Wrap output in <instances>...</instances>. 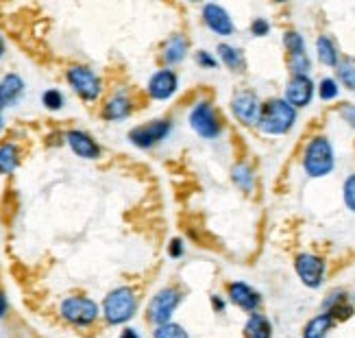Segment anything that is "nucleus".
Returning a JSON list of instances; mask_svg holds the SVG:
<instances>
[{"label": "nucleus", "instance_id": "f257e3e1", "mask_svg": "<svg viewBox=\"0 0 355 338\" xmlns=\"http://www.w3.org/2000/svg\"><path fill=\"white\" fill-rule=\"evenodd\" d=\"M107 326H125L137 312V293L131 286H116L105 295L101 305Z\"/></svg>", "mask_w": 355, "mask_h": 338}, {"label": "nucleus", "instance_id": "f03ea898", "mask_svg": "<svg viewBox=\"0 0 355 338\" xmlns=\"http://www.w3.org/2000/svg\"><path fill=\"white\" fill-rule=\"evenodd\" d=\"M336 168V153L325 135H314L303 151V171L307 177H327Z\"/></svg>", "mask_w": 355, "mask_h": 338}, {"label": "nucleus", "instance_id": "7ed1b4c3", "mask_svg": "<svg viewBox=\"0 0 355 338\" xmlns=\"http://www.w3.org/2000/svg\"><path fill=\"white\" fill-rule=\"evenodd\" d=\"M297 122V110L286 99H272L261 107L257 127L266 135H286Z\"/></svg>", "mask_w": 355, "mask_h": 338}, {"label": "nucleus", "instance_id": "20e7f679", "mask_svg": "<svg viewBox=\"0 0 355 338\" xmlns=\"http://www.w3.org/2000/svg\"><path fill=\"white\" fill-rule=\"evenodd\" d=\"M101 314V305L87 295H70L59 303V316L72 328H92Z\"/></svg>", "mask_w": 355, "mask_h": 338}, {"label": "nucleus", "instance_id": "39448f33", "mask_svg": "<svg viewBox=\"0 0 355 338\" xmlns=\"http://www.w3.org/2000/svg\"><path fill=\"white\" fill-rule=\"evenodd\" d=\"M181 301H183V293L177 286H166V288L157 290V293L150 297L148 308H146L148 323H153L155 328L171 323L173 314L177 312Z\"/></svg>", "mask_w": 355, "mask_h": 338}, {"label": "nucleus", "instance_id": "423d86ee", "mask_svg": "<svg viewBox=\"0 0 355 338\" xmlns=\"http://www.w3.org/2000/svg\"><path fill=\"white\" fill-rule=\"evenodd\" d=\"M66 81L85 103H94L103 94V79L87 66H70L66 70Z\"/></svg>", "mask_w": 355, "mask_h": 338}, {"label": "nucleus", "instance_id": "0eeeda50", "mask_svg": "<svg viewBox=\"0 0 355 338\" xmlns=\"http://www.w3.org/2000/svg\"><path fill=\"white\" fill-rule=\"evenodd\" d=\"M173 131V120L171 118H157L144 122V125H137L129 131V142L137 149H153L159 142H164Z\"/></svg>", "mask_w": 355, "mask_h": 338}, {"label": "nucleus", "instance_id": "6e6552de", "mask_svg": "<svg viewBox=\"0 0 355 338\" xmlns=\"http://www.w3.org/2000/svg\"><path fill=\"white\" fill-rule=\"evenodd\" d=\"M190 127L192 131L203 137V140H214V137H218L220 131H223V122L218 118V114H216L214 105L209 101H200L192 107L190 112Z\"/></svg>", "mask_w": 355, "mask_h": 338}, {"label": "nucleus", "instance_id": "1a4fd4ad", "mask_svg": "<svg viewBox=\"0 0 355 338\" xmlns=\"http://www.w3.org/2000/svg\"><path fill=\"white\" fill-rule=\"evenodd\" d=\"M284 44L288 51V66L292 70V76H310L312 61L305 49V40L299 31H288L284 35Z\"/></svg>", "mask_w": 355, "mask_h": 338}, {"label": "nucleus", "instance_id": "9d476101", "mask_svg": "<svg viewBox=\"0 0 355 338\" xmlns=\"http://www.w3.org/2000/svg\"><path fill=\"white\" fill-rule=\"evenodd\" d=\"M295 271L299 275V280L307 288H320L325 282L327 273V262L316 253H299L295 257Z\"/></svg>", "mask_w": 355, "mask_h": 338}, {"label": "nucleus", "instance_id": "9b49d317", "mask_svg": "<svg viewBox=\"0 0 355 338\" xmlns=\"http://www.w3.org/2000/svg\"><path fill=\"white\" fill-rule=\"evenodd\" d=\"M261 107L264 105H261L259 96L251 90H240L234 94V99H231V112H234L238 122H242L246 127L257 125L261 116Z\"/></svg>", "mask_w": 355, "mask_h": 338}, {"label": "nucleus", "instance_id": "f8f14e48", "mask_svg": "<svg viewBox=\"0 0 355 338\" xmlns=\"http://www.w3.org/2000/svg\"><path fill=\"white\" fill-rule=\"evenodd\" d=\"M227 297L229 301L236 305V308L244 310V312H259V305H261V295L253 286H249L246 282H231L227 288Z\"/></svg>", "mask_w": 355, "mask_h": 338}, {"label": "nucleus", "instance_id": "ddd939ff", "mask_svg": "<svg viewBox=\"0 0 355 338\" xmlns=\"http://www.w3.org/2000/svg\"><path fill=\"white\" fill-rule=\"evenodd\" d=\"M179 87V76L175 70L171 68H164V70H157L155 74L148 79V96L155 99V101H168L175 96V92Z\"/></svg>", "mask_w": 355, "mask_h": 338}, {"label": "nucleus", "instance_id": "4468645a", "mask_svg": "<svg viewBox=\"0 0 355 338\" xmlns=\"http://www.w3.org/2000/svg\"><path fill=\"white\" fill-rule=\"evenodd\" d=\"M286 103H290L295 110L307 107L314 99V81L310 76H292L286 85Z\"/></svg>", "mask_w": 355, "mask_h": 338}, {"label": "nucleus", "instance_id": "2eb2a0df", "mask_svg": "<svg viewBox=\"0 0 355 338\" xmlns=\"http://www.w3.org/2000/svg\"><path fill=\"white\" fill-rule=\"evenodd\" d=\"M66 142L76 158H81V160H98L101 158V146L87 131L70 129L66 133Z\"/></svg>", "mask_w": 355, "mask_h": 338}, {"label": "nucleus", "instance_id": "dca6fc26", "mask_svg": "<svg viewBox=\"0 0 355 338\" xmlns=\"http://www.w3.org/2000/svg\"><path fill=\"white\" fill-rule=\"evenodd\" d=\"M203 22L207 24L209 31H214V33L220 35V37H229L236 28L229 11L220 5H216V3H207L203 7Z\"/></svg>", "mask_w": 355, "mask_h": 338}, {"label": "nucleus", "instance_id": "f3484780", "mask_svg": "<svg viewBox=\"0 0 355 338\" xmlns=\"http://www.w3.org/2000/svg\"><path fill=\"white\" fill-rule=\"evenodd\" d=\"M322 312H327L334 321H347L353 316L355 305L351 297L347 295V290L336 288L325 297V301H322Z\"/></svg>", "mask_w": 355, "mask_h": 338}, {"label": "nucleus", "instance_id": "a211bd4d", "mask_svg": "<svg viewBox=\"0 0 355 338\" xmlns=\"http://www.w3.org/2000/svg\"><path fill=\"white\" fill-rule=\"evenodd\" d=\"M133 112V101L127 92H116L114 96L107 99V103L103 105V118L110 122H118L129 118Z\"/></svg>", "mask_w": 355, "mask_h": 338}, {"label": "nucleus", "instance_id": "6ab92c4d", "mask_svg": "<svg viewBox=\"0 0 355 338\" xmlns=\"http://www.w3.org/2000/svg\"><path fill=\"white\" fill-rule=\"evenodd\" d=\"M24 90H26V83L22 76L15 72H7L3 79H0V101H3L5 107L18 105V101L24 94Z\"/></svg>", "mask_w": 355, "mask_h": 338}, {"label": "nucleus", "instance_id": "aec40b11", "mask_svg": "<svg viewBox=\"0 0 355 338\" xmlns=\"http://www.w3.org/2000/svg\"><path fill=\"white\" fill-rule=\"evenodd\" d=\"M188 37L181 35V33H175L166 40L164 49H162V59L164 64L171 68V66H177L181 64V61L185 59V55H188Z\"/></svg>", "mask_w": 355, "mask_h": 338}, {"label": "nucleus", "instance_id": "412c9836", "mask_svg": "<svg viewBox=\"0 0 355 338\" xmlns=\"http://www.w3.org/2000/svg\"><path fill=\"white\" fill-rule=\"evenodd\" d=\"M244 338H272V326L268 316H264L261 312L249 314L244 323Z\"/></svg>", "mask_w": 355, "mask_h": 338}, {"label": "nucleus", "instance_id": "4be33fe9", "mask_svg": "<svg viewBox=\"0 0 355 338\" xmlns=\"http://www.w3.org/2000/svg\"><path fill=\"white\" fill-rule=\"evenodd\" d=\"M334 326H336V321L327 312H320L305 323L303 338H327L329 332L334 330Z\"/></svg>", "mask_w": 355, "mask_h": 338}, {"label": "nucleus", "instance_id": "5701e85b", "mask_svg": "<svg viewBox=\"0 0 355 338\" xmlns=\"http://www.w3.org/2000/svg\"><path fill=\"white\" fill-rule=\"evenodd\" d=\"M316 55L320 64L327 68H336L340 64V53H338V46L329 35H320L316 40Z\"/></svg>", "mask_w": 355, "mask_h": 338}, {"label": "nucleus", "instance_id": "b1692460", "mask_svg": "<svg viewBox=\"0 0 355 338\" xmlns=\"http://www.w3.org/2000/svg\"><path fill=\"white\" fill-rule=\"evenodd\" d=\"M218 57L223 64L229 68V70H234V72H244L246 70V59H244V53L238 49V46H231V44H218Z\"/></svg>", "mask_w": 355, "mask_h": 338}, {"label": "nucleus", "instance_id": "393cba45", "mask_svg": "<svg viewBox=\"0 0 355 338\" xmlns=\"http://www.w3.org/2000/svg\"><path fill=\"white\" fill-rule=\"evenodd\" d=\"M20 166V149L15 142L0 144V175H13Z\"/></svg>", "mask_w": 355, "mask_h": 338}, {"label": "nucleus", "instance_id": "a878e982", "mask_svg": "<svg viewBox=\"0 0 355 338\" xmlns=\"http://www.w3.org/2000/svg\"><path fill=\"white\" fill-rule=\"evenodd\" d=\"M231 179H234L236 186L246 194H251L253 188H255V173H253V168L249 164H244V162H240V164H236L234 168H231Z\"/></svg>", "mask_w": 355, "mask_h": 338}, {"label": "nucleus", "instance_id": "bb28decb", "mask_svg": "<svg viewBox=\"0 0 355 338\" xmlns=\"http://www.w3.org/2000/svg\"><path fill=\"white\" fill-rule=\"evenodd\" d=\"M338 81H340L347 90L355 92V57H343L340 64L336 66Z\"/></svg>", "mask_w": 355, "mask_h": 338}, {"label": "nucleus", "instance_id": "cd10ccee", "mask_svg": "<svg viewBox=\"0 0 355 338\" xmlns=\"http://www.w3.org/2000/svg\"><path fill=\"white\" fill-rule=\"evenodd\" d=\"M153 338H190L188 330H185L183 326L179 323H166V326H159L155 328V332H153Z\"/></svg>", "mask_w": 355, "mask_h": 338}, {"label": "nucleus", "instance_id": "c85d7f7f", "mask_svg": "<svg viewBox=\"0 0 355 338\" xmlns=\"http://www.w3.org/2000/svg\"><path fill=\"white\" fill-rule=\"evenodd\" d=\"M338 94H340V83H338L336 79H331V76H325V79L318 83V96L325 103L336 101Z\"/></svg>", "mask_w": 355, "mask_h": 338}, {"label": "nucleus", "instance_id": "c756f323", "mask_svg": "<svg viewBox=\"0 0 355 338\" xmlns=\"http://www.w3.org/2000/svg\"><path fill=\"white\" fill-rule=\"evenodd\" d=\"M64 103H66V99H64V94H61L57 87H51V90L42 92V105L46 107V110L59 112L61 107H64Z\"/></svg>", "mask_w": 355, "mask_h": 338}, {"label": "nucleus", "instance_id": "7c9ffc66", "mask_svg": "<svg viewBox=\"0 0 355 338\" xmlns=\"http://www.w3.org/2000/svg\"><path fill=\"white\" fill-rule=\"evenodd\" d=\"M343 198H345V205L355 214V173L349 175L345 179V186H343Z\"/></svg>", "mask_w": 355, "mask_h": 338}, {"label": "nucleus", "instance_id": "2f4dec72", "mask_svg": "<svg viewBox=\"0 0 355 338\" xmlns=\"http://www.w3.org/2000/svg\"><path fill=\"white\" fill-rule=\"evenodd\" d=\"M251 33H253L255 37H266V35L270 33V22H268L266 18H255V20L251 22Z\"/></svg>", "mask_w": 355, "mask_h": 338}, {"label": "nucleus", "instance_id": "473e14b6", "mask_svg": "<svg viewBox=\"0 0 355 338\" xmlns=\"http://www.w3.org/2000/svg\"><path fill=\"white\" fill-rule=\"evenodd\" d=\"M196 64L198 66H203L205 70H214L216 66H218V59H216L211 53H207V51H198L196 53Z\"/></svg>", "mask_w": 355, "mask_h": 338}, {"label": "nucleus", "instance_id": "72a5a7b5", "mask_svg": "<svg viewBox=\"0 0 355 338\" xmlns=\"http://www.w3.org/2000/svg\"><path fill=\"white\" fill-rule=\"evenodd\" d=\"M338 114H340V118L347 122L351 129H355V105L353 103H343L340 110H338Z\"/></svg>", "mask_w": 355, "mask_h": 338}, {"label": "nucleus", "instance_id": "f704fd0d", "mask_svg": "<svg viewBox=\"0 0 355 338\" xmlns=\"http://www.w3.org/2000/svg\"><path fill=\"white\" fill-rule=\"evenodd\" d=\"M185 253V244L181 238H173L171 244H168V255L171 257H181Z\"/></svg>", "mask_w": 355, "mask_h": 338}, {"label": "nucleus", "instance_id": "c9c22d12", "mask_svg": "<svg viewBox=\"0 0 355 338\" xmlns=\"http://www.w3.org/2000/svg\"><path fill=\"white\" fill-rule=\"evenodd\" d=\"M7 312H9V301H7V297H5L3 290H0V319H5Z\"/></svg>", "mask_w": 355, "mask_h": 338}, {"label": "nucleus", "instance_id": "e433bc0d", "mask_svg": "<svg viewBox=\"0 0 355 338\" xmlns=\"http://www.w3.org/2000/svg\"><path fill=\"white\" fill-rule=\"evenodd\" d=\"M118 338H140V332H137L135 328H125V330L120 332Z\"/></svg>", "mask_w": 355, "mask_h": 338}, {"label": "nucleus", "instance_id": "4c0bfd02", "mask_svg": "<svg viewBox=\"0 0 355 338\" xmlns=\"http://www.w3.org/2000/svg\"><path fill=\"white\" fill-rule=\"evenodd\" d=\"M211 303H214V310L216 312H225V301L218 295H211Z\"/></svg>", "mask_w": 355, "mask_h": 338}, {"label": "nucleus", "instance_id": "58836bf2", "mask_svg": "<svg viewBox=\"0 0 355 338\" xmlns=\"http://www.w3.org/2000/svg\"><path fill=\"white\" fill-rule=\"evenodd\" d=\"M5 51H7V49H5V40H3V35H0V59L5 57Z\"/></svg>", "mask_w": 355, "mask_h": 338}, {"label": "nucleus", "instance_id": "ea45409f", "mask_svg": "<svg viewBox=\"0 0 355 338\" xmlns=\"http://www.w3.org/2000/svg\"><path fill=\"white\" fill-rule=\"evenodd\" d=\"M3 129H5V120H3V116H0V133H3Z\"/></svg>", "mask_w": 355, "mask_h": 338}, {"label": "nucleus", "instance_id": "a19ab883", "mask_svg": "<svg viewBox=\"0 0 355 338\" xmlns=\"http://www.w3.org/2000/svg\"><path fill=\"white\" fill-rule=\"evenodd\" d=\"M351 301H353V305H355V290H353V295H351Z\"/></svg>", "mask_w": 355, "mask_h": 338}, {"label": "nucleus", "instance_id": "79ce46f5", "mask_svg": "<svg viewBox=\"0 0 355 338\" xmlns=\"http://www.w3.org/2000/svg\"><path fill=\"white\" fill-rule=\"evenodd\" d=\"M3 107H5V105H3V101H0V112H3Z\"/></svg>", "mask_w": 355, "mask_h": 338}]
</instances>
